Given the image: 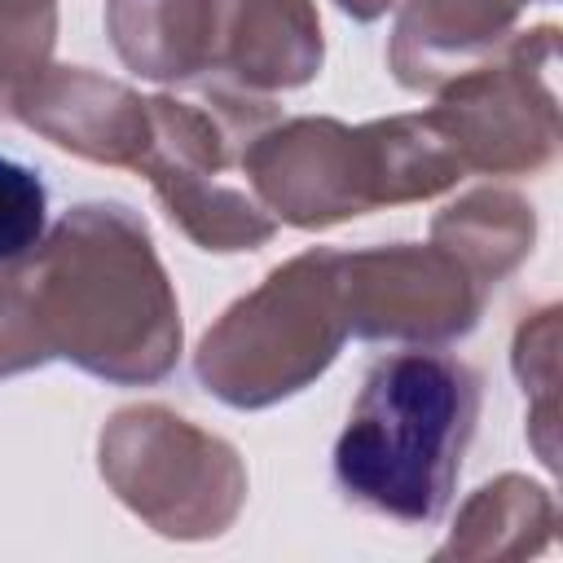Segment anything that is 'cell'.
Masks as SVG:
<instances>
[{"label":"cell","mask_w":563,"mask_h":563,"mask_svg":"<svg viewBox=\"0 0 563 563\" xmlns=\"http://www.w3.org/2000/svg\"><path fill=\"white\" fill-rule=\"evenodd\" d=\"M260 207L295 229H330L378 207L422 202L466 172L422 114L347 128L330 114L273 119L242 154Z\"/></svg>","instance_id":"cell-3"},{"label":"cell","mask_w":563,"mask_h":563,"mask_svg":"<svg viewBox=\"0 0 563 563\" xmlns=\"http://www.w3.org/2000/svg\"><path fill=\"white\" fill-rule=\"evenodd\" d=\"M431 242L457 255L466 273L493 290L528 260L537 242V211L510 189H471L431 220Z\"/></svg>","instance_id":"cell-13"},{"label":"cell","mask_w":563,"mask_h":563,"mask_svg":"<svg viewBox=\"0 0 563 563\" xmlns=\"http://www.w3.org/2000/svg\"><path fill=\"white\" fill-rule=\"evenodd\" d=\"M44 361L119 387L176 369L180 303L128 202H79L22 260L0 264V378Z\"/></svg>","instance_id":"cell-1"},{"label":"cell","mask_w":563,"mask_h":563,"mask_svg":"<svg viewBox=\"0 0 563 563\" xmlns=\"http://www.w3.org/2000/svg\"><path fill=\"white\" fill-rule=\"evenodd\" d=\"M207 0H106V31L123 66L154 84H202Z\"/></svg>","instance_id":"cell-14"},{"label":"cell","mask_w":563,"mask_h":563,"mask_svg":"<svg viewBox=\"0 0 563 563\" xmlns=\"http://www.w3.org/2000/svg\"><path fill=\"white\" fill-rule=\"evenodd\" d=\"M57 40V0H0V114L13 92L48 66Z\"/></svg>","instance_id":"cell-16"},{"label":"cell","mask_w":563,"mask_h":563,"mask_svg":"<svg viewBox=\"0 0 563 563\" xmlns=\"http://www.w3.org/2000/svg\"><path fill=\"white\" fill-rule=\"evenodd\" d=\"M479 422V374L440 352L383 356L334 440V484L352 506L435 523Z\"/></svg>","instance_id":"cell-2"},{"label":"cell","mask_w":563,"mask_h":563,"mask_svg":"<svg viewBox=\"0 0 563 563\" xmlns=\"http://www.w3.org/2000/svg\"><path fill=\"white\" fill-rule=\"evenodd\" d=\"M325 57L312 0H207L202 84L255 97L317 79Z\"/></svg>","instance_id":"cell-9"},{"label":"cell","mask_w":563,"mask_h":563,"mask_svg":"<svg viewBox=\"0 0 563 563\" xmlns=\"http://www.w3.org/2000/svg\"><path fill=\"white\" fill-rule=\"evenodd\" d=\"M339 299L365 343L440 347L475 330L488 290L444 246L391 242L339 251Z\"/></svg>","instance_id":"cell-8"},{"label":"cell","mask_w":563,"mask_h":563,"mask_svg":"<svg viewBox=\"0 0 563 563\" xmlns=\"http://www.w3.org/2000/svg\"><path fill=\"white\" fill-rule=\"evenodd\" d=\"M528 4L537 0H405L387 44L396 84L409 92H435L501 48L519 31Z\"/></svg>","instance_id":"cell-11"},{"label":"cell","mask_w":563,"mask_h":563,"mask_svg":"<svg viewBox=\"0 0 563 563\" xmlns=\"http://www.w3.org/2000/svg\"><path fill=\"white\" fill-rule=\"evenodd\" d=\"M106 488L167 541H211L246 506L238 449L163 405L119 409L97 440Z\"/></svg>","instance_id":"cell-6"},{"label":"cell","mask_w":563,"mask_h":563,"mask_svg":"<svg viewBox=\"0 0 563 563\" xmlns=\"http://www.w3.org/2000/svg\"><path fill=\"white\" fill-rule=\"evenodd\" d=\"M347 18H356V22H378L396 0H334Z\"/></svg>","instance_id":"cell-18"},{"label":"cell","mask_w":563,"mask_h":563,"mask_svg":"<svg viewBox=\"0 0 563 563\" xmlns=\"http://www.w3.org/2000/svg\"><path fill=\"white\" fill-rule=\"evenodd\" d=\"M515 378L523 383V396L537 400L532 413V444L541 453V462L554 471V383H559V308H541L532 312L519 330H515Z\"/></svg>","instance_id":"cell-15"},{"label":"cell","mask_w":563,"mask_h":563,"mask_svg":"<svg viewBox=\"0 0 563 563\" xmlns=\"http://www.w3.org/2000/svg\"><path fill=\"white\" fill-rule=\"evenodd\" d=\"M277 119L273 97L207 88L202 97H150V145L136 172L150 180L167 220L202 251L238 255L277 233V220L260 207L242 172L246 145Z\"/></svg>","instance_id":"cell-5"},{"label":"cell","mask_w":563,"mask_h":563,"mask_svg":"<svg viewBox=\"0 0 563 563\" xmlns=\"http://www.w3.org/2000/svg\"><path fill=\"white\" fill-rule=\"evenodd\" d=\"M48 216V189L26 167L0 154V264L22 260L44 238Z\"/></svg>","instance_id":"cell-17"},{"label":"cell","mask_w":563,"mask_h":563,"mask_svg":"<svg viewBox=\"0 0 563 563\" xmlns=\"http://www.w3.org/2000/svg\"><path fill=\"white\" fill-rule=\"evenodd\" d=\"M343 339L339 251L312 246L220 312L194 352V374L229 409H268L312 387Z\"/></svg>","instance_id":"cell-4"},{"label":"cell","mask_w":563,"mask_h":563,"mask_svg":"<svg viewBox=\"0 0 563 563\" xmlns=\"http://www.w3.org/2000/svg\"><path fill=\"white\" fill-rule=\"evenodd\" d=\"M9 114L57 150L101 163L132 167L150 145V101L119 79L88 66H44L9 101Z\"/></svg>","instance_id":"cell-10"},{"label":"cell","mask_w":563,"mask_h":563,"mask_svg":"<svg viewBox=\"0 0 563 563\" xmlns=\"http://www.w3.org/2000/svg\"><path fill=\"white\" fill-rule=\"evenodd\" d=\"M554 537V497L528 475H497L479 484L453 519L435 559H523Z\"/></svg>","instance_id":"cell-12"},{"label":"cell","mask_w":563,"mask_h":563,"mask_svg":"<svg viewBox=\"0 0 563 563\" xmlns=\"http://www.w3.org/2000/svg\"><path fill=\"white\" fill-rule=\"evenodd\" d=\"M559 26L515 31L484 62L466 66L435 88L427 110L462 172L484 176H537L550 167L563 123L554 92Z\"/></svg>","instance_id":"cell-7"}]
</instances>
